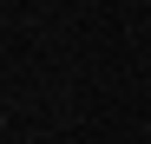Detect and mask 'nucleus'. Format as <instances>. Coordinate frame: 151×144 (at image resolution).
Segmentation results:
<instances>
[{
    "instance_id": "obj_1",
    "label": "nucleus",
    "mask_w": 151,
    "mask_h": 144,
    "mask_svg": "<svg viewBox=\"0 0 151 144\" xmlns=\"http://www.w3.org/2000/svg\"><path fill=\"white\" fill-rule=\"evenodd\" d=\"M145 138H151V125H145Z\"/></svg>"
}]
</instances>
